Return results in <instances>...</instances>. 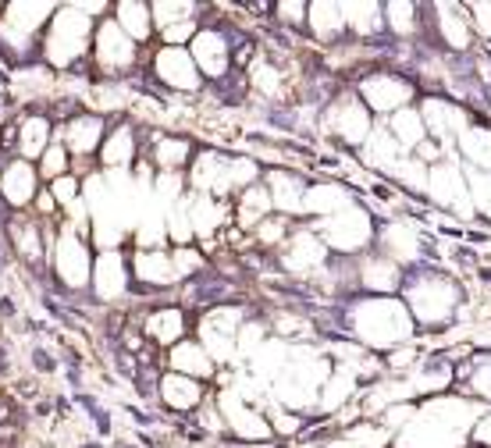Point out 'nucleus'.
I'll list each match as a JSON object with an SVG mask.
<instances>
[{"mask_svg": "<svg viewBox=\"0 0 491 448\" xmlns=\"http://www.w3.org/2000/svg\"><path fill=\"white\" fill-rule=\"evenodd\" d=\"M171 366H175V370H182V374L189 377V370H192V374H210L214 359L206 356V349H203V345H196V342H178V345H175V352H171Z\"/></svg>", "mask_w": 491, "mask_h": 448, "instance_id": "16", "label": "nucleus"}, {"mask_svg": "<svg viewBox=\"0 0 491 448\" xmlns=\"http://www.w3.org/2000/svg\"><path fill=\"white\" fill-rule=\"evenodd\" d=\"M388 437H392V430H388L385 423H360V427L349 430V441H353L356 448H381Z\"/></svg>", "mask_w": 491, "mask_h": 448, "instance_id": "28", "label": "nucleus"}, {"mask_svg": "<svg viewBox=\"0 0 491 448\" xmlns=\"http://www.w3.org/2000/svg\"><path fill=\"white\" fill-rule=\"evenodd\" d=\"M96 271H107V278H96V292H100V296H114V292L125 285V274H121V260H118V253L100 257Z\"/></svg>", "mask_w": 491, "mask_h": 448, "instance_id": "26", "label": "nucleus"}, {"mask_svg": "<svg viewBox=\"0 0 491 448\" xmlns=\"http://www.w3.org/2000/svg\"><path fill=\"white\" fill-rule=\"evenodd\" d=\"M36 203H40V210H43V213H54V206H57L54 192H40V196H36Z\"/></svg>", "mask_w": 491, "mask_h": 448, "instance_id": "37", "label": "nucleus"}, {"mask_svg": "<svg viewBox=\"0 0 491 448\" xmlns=\"http://www.w3.org/2000/svg\"><path fill=\"white\" fill-rule=\"evenodd\" d=\"M285 228H289L285 217H267V220L260 224V228H257V235H260V242H264V246H278V242L285 239Z\"/></svg>", "mask_w": 491, "mask_h": 448, "instance_id": "31", "label": "nucleus"}, {"mask_svg": "<svg viewBox=\"0 0 491 448\" xmlns=\"http://www.w3.org/2000/svg\"><path fill=\"white\" fill-rule=\"evenodd\" d=\"M275 11H282V18H285V22H292V26H303V22H307V11H310V4H278Z\"/></svg>", "mask_w": 491, "mask_h": 448, "instance_id": "34", "label": "nucleus"}, {"mask_svg": "<svg viewBox=\"0 0 491 448\" xmlns=\"http://www.w3.org/2000/svg\"><path fill=\"white\" fill-rule=\"evenodd\" d=\"M146 11H150L146 4H118V29H121L125 36H132V40H146L150 18H153V15H146Z\"/></svg>", "mask_w": 491, "mask_h": 448, "instance_id": "20", "label": "nucleus"}, {"mask_svg": "<svg viewBox=\"0 0 491 448\" xmlns=\"http://www.w3.org/2000/svg\"><path fill=\"white\" fill-rule=\"evenodd\" d=\"M153 153H157L153 160H157L164 171H175V167H182V164L189 160V142H185V139H160Z\"/></svg>", "mask_w": 491, "mask_h": 448, "instance_id": "24", "label": "nucleus"}, {"mask_svg": "<svg viewBox=\"0 0 491 448\" xmlns=\"http://www.w3.org/2000/svg\"><path fill=\"white\" fill-rule=\"evenodd\" d=\"M189 36H192V18H189V22H182V26L164 29V43H185Z\"/></svg>", "mask_w": 491, "mask_h": 448, "instance_id": "36", "label": "nucleus"}, {"mask_svg": "<svg viewBox=\"0 0 491 448\" xmlns=\"http://www.w3.org/2000/svg\"><path fill=\"white\" fill-rule=\"evenodd\" d=\"M136 278L146 281V285H175L178 281L175 260H167L160 253H139L136 257Z\"/></svg>", "mask_w": 491, "mask_h": 448, "instance_id": "13", "label": "nucleus"}, {"mask_svg": "<svg viewBox=\"0 0 491 448\" xmlns=\"http://www.w3.org/2000/svg\"><path fill=\"white\" fill-rule=\"evenodd\" d=\"M132 153H136L132 128H118V132H114V135H107V139H104V146H100V160H104L107 167H121V164H128V160H132Z\"/></svg>", "mask_w": 491, "mask_h": 448, "instance_id": "18", "label": "nucleus"}, {"mask_svg": "<svg viewBox=\"0 0 491 448\" xmlns=\"http://www.w3.org/2000/svg\"><path fill=\"white\" fill-rule=\"evenodd\" d=\"M388 132L399 139V146L406 150H416L424 139H427V128H424V118L413 111V107H402V111H395L392 114V125H388Z\"/></svg>", "mask_w": 491, "mask_h": 448, "instance_id": "12", "label": "nucleus"}, {"mask_svg": "<svg viewBox=\"0 0 491 448\" xmlns=\"http://www.w3.org/2000/svg\"><path fill=\"white\" fill-rule=\"evenodd\" d=\"M4 192H8L11 203H26L33 196V171L26 164H15L8 171V178H4Z\"/></svg>", "mask_w": 491, "mask_h": 448, "instance_id": "25", "label": "nucleus"}, {"mask_svg": "<svg viewBox=\"0 0 491 448\" xmlns=\"http://www.w3.org/2000/svg\"><path fill=\"white\" fill-rule=\"evenodd\" d=\"M328 448H356V444H353V441H349V437H342V441H331V444H328Z\"/></svg>", "mask_w": 491, "mask_h": 448, "instance_id": "38", "label": "nucleus"}, {"mask_svg": "<svg viewBox=\"0 0 491 448\" xmlns=\"http://www.w3.org/2000/svg\"><path fill=\"white\" fill-rule=\"evenodd\" d=\"M192 61H196L210 79H221V75L228 72V43H224V36H217V33H199V36L192 40Z\"/></svg>", "mask_w": 491, "mask_h": 448, "instance_id": "6", "label": "nucleus"}, {"mask_svg": "<svg viewBox=\"0 0 491 448\" xmlns=\"http://www.w3.org/2000/svg\"><path fill=\"white\" fill-rule=\"evenodd\" d=\"M146 335L153 342H175L182 335V313L178 310H160L146 317Z\"/></svg>", "mask_w": 491, "mask_h": 448, "instance_id": "22", "label": "nucleus"}, {"mask_svg": "<svg viewBox=\"0 0 491 448\" xmlns=\"http://www.w3.org/2000/svg\"><path fill=\"white\" fill-rule=\"evenodd\" d=\"M65 167H68L65 146H50V150H47V157H43V174H50V178H61V174H65Z\"/></svg>", "mask_w": 491, "mask_h": 448, "instance_id": "33", "label": "nucleus"}, {"mask_svg": "<svg viewBox=\"0 0 491 448\" xmlns=\"http://www.w3.org/2000/svg\"><path fill=\"white\" fill-rule=\"evenodd\" d=\"M100 139H104V121L93 118V114H82V118H75L68 125V146L75 153H89Z\"/></svg>", "mask_w": 491, "mask_h": 448, "instance_id": "15", "label": "nucleus"}, {"mask_svg": "<svg viewBox=\"0 0 491 448\" xmlns=\"http://www.w3.org/2000/svg\"><path fill=\"white\" fill-rule=\"evenodd\" d=\"M328 121H331V132L342 135L346 142H363V139H370V118H367V111L360 107V100H338V103L331 107Z\"/></svg>", "mask_w": 491, "mask_h": 448, "instance_id": "4", "label": "nucleus"}, {"mask_svg": "<svg viewBox=\"0 0 491 448\" xmlns=\"http://www.w3.org/2000/svg\"><path fill=\"white\" fill-rule=\"evenodd\" d=\"M342 11H346V26H353L356 33H377L381 26H385V15H377L381 8L377 4H342Z\"/></svg>", "mask_w": 491, "mask_h": 448, "instance_id": "21", "label": "nucleus"}, {"mask_svg": "<svg viewBox=\"0 0 491 448\" xmlns=\"http://www.w3.org/2000/svg\"><path fill=\"white\" fill-rule=\"evenodd\" d=\"M413 11H416L413 4H388L385 8V26H392L399 36H409L416 29V15Z\"/></svg>", "mask_w": 491, "mask_h": 448, "instance_id": "29", "label": "nucleus"}, {"mask_svg": "<svg viewBox=\"0 0 491 448\" xmlns=\"http://www.w3.org/2000/svg\"><path fill=\"white\" fill-rule=\"evenodd\" d=\"M363 285H370V289H392L395 285V264L388 260V257H381V260H370L367 267H363Z\"/></svg>", "mask_w": 491, "mask_h": 448, "instance_id": "27", "label": "nucleus"}, {"mask_svg": "<svg viewBox=\"0 0 491 448\" xmlns=\"http://www.w3.org/2000/svg\"><path fill=\"white\" fill-rule=\"evenodd\" d=\"M363 93H367V103L374 111H402V103L409 100V82L395 79V75H381V79H370L363 82Z\"/></svg>", "mask_w": 491, "mask_h": 448, "instance_id": "5", "label": "nucleus"}, {"mask_svg": "<svg viewBox=\"0 0 491 448\" xmlns=\"http://www.w3.org/2000/svg\"><path fill=\"white\" fill-rule=\"evenodd\" d=\"M267 192H271V203H275L278 210H285V213H296V210H303V203H307V185H303L292 171H275V174H267Z\"/></svg>", "mask_w": 491, "mask_h": 448, "instance_id": "8", "label": "nucleus"}, {"mask_svg": "<svg viewBox=\"0 0 491 448\" xmlns=\"http://www.w3.org/2000/svg\"><path fill=\"white\" fill-rule=\"evenodd\" d=\"M321 228L328 232V246L356 250V246H363L360 239L367 235V217H363V210H342V213H331Z\"/></svg>", "mask_w": 491, "mask_h": 448, "instance_id": "3", "label": "nucleus"}, {"mask_svg": "<svg viewBox=\"0 0 491 448\" xmlns=\"http://www.w3.org/2000/svg\"><path fill=\"white\" fill-rule=\"evenodd\" d=\"M459 142L466 150V157L491 174V128H463L459 132Z\"/></svg>", "mask_w": 491, "mask_h": 448, "instance_id": "17", "label": "nucleus"}, {"mask_svg": "<svg viewBox=\"0 0 491 448\" xmlns=\"http://www.w3.org/2000/svg\"><path fill=\"white\" fill-rule=\"evenodd\" d=\"M86 246L75 239L72 228H65L61 235V278L72 285V289H82L86 285Z\"/></svg>", "mask_w": 491, "mask_h": 448, "instance_id": "10", "label": "nucleus"}, {"mask_svg": "<svg viewBox=\"0 0 491 448\" xmlns=\"http://www.w3.org/2000/svg\"><path fill=\"white\" fill-rule=\"evenodd\" d=\"M22 132V153H29V157H36L47 142H50V121L47 118H33V121H26V128H18Z\"/></svg>", "mask_w": 491, "mask_h": 448, "instance_id": "23", "label": "nucleus"}, {"mask_svg": "<svg viewBox=\"0 0 491 448\" xmlns=\"http://www.w3.org/2000/svg\"><path fill=\"white\" fill-rule=\"evenodd\" d=\"M427 185H431V196H434L441 206H448V210H463V217H470V213H473L470 185H463V174H459V167H456V164H448V167H445V164L431 167Z\"/></svg>", "mask_w": 491, "mask_h": 448, "instance_id": "1", "label": "nucleus"}, {"mask_svg": "<svg viewBox=\"0 0 491 448\" xmlns=\"http://www.w3.org/2000/svg\"><path fill=\"white\" fill-rule=\"evenodd\" d=\"M473 441L491 448V413H480V420L473 423Z\"/></svg>", "mask_w": 491, "mask_h": 448, "instance_id": "35", "label": "nucleus"}, {"mask_svg": "<svg viewBox=\"0 0 491 448\" xmlns=\"http://www.w3.org/2000/svg\"><path fill=\"white\" fill-rule=\"evenodd\" d=\"M275 203L267 185H246L242 199H238V228H260V224L271 217Z\"/></svg>", "mask_w": 491, "mask_h": 448, "instance_id": "9", "label": "nucleus"}, {"mask_svg": "<svg viewBox=\"0 0 491 448\" xmlns=\"http://www.w3.org/2000/svg\"><path fill=\"white\" fill-rule=\"evenodd\" d=\"M54 199L61 203V206H72L75 199H79V178H72V174H61V178H54Z\"/></svg>", "mask_w": 491, "mask_h": 448, "instance_id": "30", "label": "nucleus"}, {"mask_svg": "<svg viewBox=\"0 0 491 448\" xmlns=\"http://www.w3.org/2000/svg\"><path fill=\"white\" fill-rule=\"evenodd\" d=\"M157 72L178 89H196V82H199L196 79V61L189 54H182L178 47H164L157 54Z\"/></svg>", "mask_w": 491, "mask_h": 448, "instance_id": "7", "label": "nucleus"}, {"mask_svg": "<svg viewBox=\"0 0 491 448\" xmlns=\"http://www.w3.org/2000/svg\"><path fill=\"white\" fill-rule=\"evenodd\" d=\"M199 395H203V388H199L192 377H185V374H171V377H164V398H167L175 409H189V405H196Z\"/></svg>", "mask_w": 491, "mask_h": 448, "instance_id": "19", "label": "nucleus"}, {"mask_svg": "<svg viewBox=\"0 0 491 448\" xmlns=\"http://www.w3.org/2000/svg\"><path fill=\"white\" fill-rule=\"evenodd\" d=\"M132 57H136L132 36H125V33L118 29V22H107V26L96 33V61H100V68L118 72V68H128Z\"/></svg>", "mask_w": 491, "mask_h": 448, "instance_id": "2", "label": "nucleus"}, {"mask_svg": "<svg viewBox=\"0 0 491 448\" xmlns=\"http://www.w3.org/2000/svg\"><path fill=\"white\" fill-rule=\"evenodd\" d=\"M307 22L321 40H331L346 29V11H342V4H310Z\"/></svg>", "mask_w": 491, "mask_h": 448, "instance_id": "14", "label": "nucleus"}, {"mask_svg": "<svg viewBox=\"0 0 491 448\" xmlns=\"http://www.w3.org/2000/svg\"><path fill=\"white\" fill-rule=\"evenodd\" d=\"M406 157H402V146H399V139L388 132V128H377V132H370V146H367V164H374V167H381V171H395L399 164H402Z\"/></svg>", "mask_w": 491, "mask_h": 448, "instance_id": "11", "label": "nucleus"}, {"mask_svg": "<svg viewBox=\"0 0 491 448\" xmlns=\"http://www.w3.org/2000/svg\"><path fill=\"white\" fill-rule=\"evenodd\" d=\"M199 267H203V253H196V250H185V246L175 253V274H178V278H185V274H196Z\"/></svg>", "mask_w": 491, "mask_h": 448, "instance_id": "32", "label": "nucleus"}]
</instances>
